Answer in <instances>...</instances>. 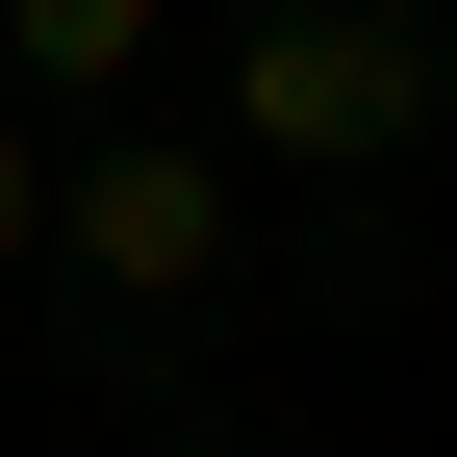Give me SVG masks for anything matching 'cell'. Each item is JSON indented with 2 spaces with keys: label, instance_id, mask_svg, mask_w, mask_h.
I'll use <instances>...</instances> for the list:
<instances>
[{
  "label": "cell",
  "instance_id": "obj_4",
  "mask_svg": "<svg viewBox=\"0 0 457 457\" xmlns=\"http://www.w3.org/2000/svg\"><path fill=\"white\" fill-rule=\"evenodd\" d=\"M26 254H51V128L0 102V279H26Z\"/></svg>",
  "mask_w": 457,
  "mask_h": 457
},
{
  "label": "cell",
  "instance_id": "obj_1",
  "mask_svg": "<svg viewBox=\"0 0 457 457\" xmlns=\"http://www.w3.org/2000/svg\"><path fill=\"white\" fill-rule=\"evenodd\" d=\"M228 153H330V179L432 153V26L407 0H279V26L228 51Z\"/></svg>",
  "mask_w": 457,
  "mask_h": 457
},
{
  "label": "cell",
  "instance_id": "obj_3",
  "mask_svg": "<svg viewBox=\"0 0 457 457\" xmlns=\"http://www.w3.org/2000/svg\"><path fill=\"white\" fill-rule=\"evenodd\" d=\"M153 26H179V0H0V77H26V102H128Z\"/></svg>",
  "mask_w": 457,
  "mask_h": 457
},
{
  "label": "cell",
  "instance_id": "obj_2",
  "mask_svg": "<svg viewBox=\"0 0 457 457\" xmlns=\"http://www.w3.org/2000/svg\"><path fill=\"white\" fill-rule=\"evenodd\" d=\"M51 254H77L102 305H204L228 279V153H153L128 102H102V153H51Z\"/></svg>",
  "mask_w": 457,
  "mask_h": 457
}]
</instances>
